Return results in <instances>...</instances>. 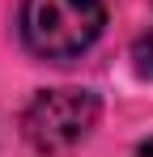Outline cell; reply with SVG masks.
<instances>
[{"instance_id": "cell-1", "label": "cell", "mask_w": 153, "mask_h": 157, "mask_svg": "<svg viewBox=\"0 0 153 157\" xmlns=\"http://www.w3.org/2000/svg\"><path fill=\"white\" fill-rule=\"evenodd\" d=\"M106 0H22V38L43 59H76L98 43Z\"/></svg>"}, {"instance_id": "cell-2", "label": "cell", "mask_w": 153, "mask_h": 157, "mask_svg": "<svg viewBox=\"0 0 153 157\" xmlns=\"http://www.w3.org/2000/svg\"><path fill=\"white\" fill-rule=\"evenodd\" d=\"M98 123V98L89 89H43L22 115V132L38 153H68Z\"/></svg>"}, {"instance_id": "cell-3", "label": "cell", "mask_w": 153, "mask_h": 157, "mask_svg": "<svg viewBox=\"0 0 153 157\" xmlns=\"http://www.w3.org/2000/svg\"><path fill=\"white\" fill-rule=\"evenodd\" d=\"M132 64H136V72L145 81H153V26L132 43Z\"/></svg>"}, {"instance_id": "cell-4", "label": "cell", "mask_w": 153, "mask_h": 157, "mask_svg": "<svg viewBox=\"0 0 153 157\" xmlns=\"http://www.w3.org/2000/svg\"><path fill=\"white\" fill-rule=\"evenodd\" d=\"M136 157H153V136L145 140V144H140V149H136Z\"/></svg>"}]
</instances>
